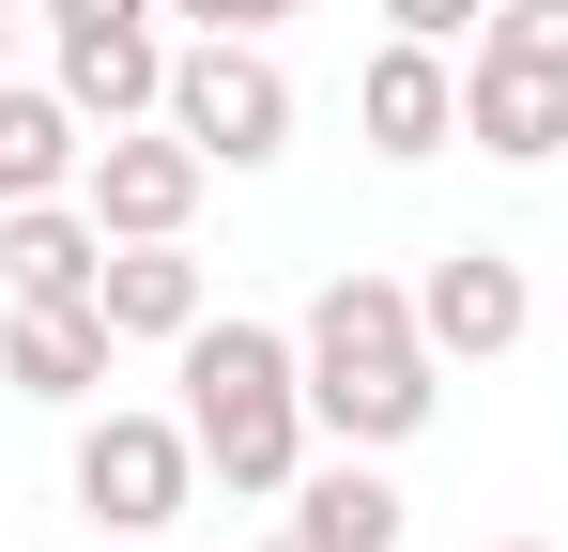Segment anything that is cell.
<instances>
[{"mask_svg":"<svg viewBox=\"0 0 568 552\" xmlns=\"http://www.w3.org/2000/svg\"><path fill=\"white\" fill-rule=\"evenodd\" d=\"M307 415H323V446H415L430 415H446V354H430V323H415V276H323L307 292Z\"/></svg>","mask_w":568,"mask_h":552,"instance_id":"obj_1","label":"cell"},{"mask_svg":"<svg viewBox=\"0 0 568 552\" xmlns=\"http://www.w3.org/2000/svg\"><path fill=\"white\" fill-rule=\"evenodd\" d=\"M47 16V62L93 123H154L170 108V0H31Z\"/></svg>","mask_w":568,"mask_h":552,"instance_id":"obj_5","label":"cell"},{"mask_svg":"<svg viewBox=\"0 0 568 552\" xmlns=\"http://www.w3.org/2000/svg\"><path fill=\"white\" fill-rule=\"evenodd\" d=\"M0 78H16V0H0Z\"/></svg>","mask_w":568,"mask_h":552,"instance_id":"obj_19","label":"cell"},{"mask_svg":"<svg viewBox=\"0 0 568 552\" xmlns=\"http://www.w3.org/2000/svg\"><path fill=\"white\" fill-rule=\"evenodd\" d=\"M93 307H108V338H123V354H185L200 323H215V276L185 262V231H154V246H108Z\"/></svg>","mask_w":568,"mask_h":552,"instance_id":"obj_9","label":"cell"},{"mask_svg":"<svg viewBox=\"0 0 568 552\" xmlns=\"http://www.w3.org/2000/svg\"><path fill=\"white\" fill-rule=\"evenodd\" d=\"M415 323H430V354L446 368H491L538 338V276L507 262V246H446V262L415 276Z\"/></svg>","mask_w":568,"mask_h":552,"instance_id":"obj_8","label":"cell"},{"mask_svg":"<svg viewBox=\"0 0 568 552\" xmlns=\"http://www.w3.org/2000/svg\"><path fill=\"white\" fill-rule=\"evenodd\" d=\"M354 139H369L384 170H430V154L462 139V47L384 31V47H369V78H354Z\"/></svg>","mask_w":568,"mask_h":552,"instance_id":"obj_7","label":"cell"},{"mask_svg":"<svg viewBox=\"0 0 568 552\" xmlns=\"http://www.w3.org/2000/svg\"><path fill=\"white\" fill-rule=\"evenodd\" d=\"M277 16H307V0H170V31H277Z\"/></svg>","mask_w":568,"mask_h":552,"instance_id":"obj_17","label":"cell"},{"mask_svg":"<svg viewBox=\"0 0 568 552\" xmlns=\"http://www.w3.org/2000/svg\"><path fill=\"white\" fill-rule=\"evenodd\" d=\"M491 552H568V538H491Z\"/></svg>","mask_w":568,"mask_h":552,"instance_id":"obj_20","label":"cell"},{"mask_svg":"<svg viewBox=\"0 0 568 552\" xmlns=\"http://www.w3.org/2000/svg\"><path fill=\"white\" fill-rule=\"evenodd\" d=\"M170 123H185L215 170H277V154H292L277 31H185V47H170Z\"/></svg>","mask_w":568,"mask_h":552,"instance_id":"obj_3","label":"cell"},{"mask_svg":"<svg viewBox=\"0 0 568 552\" xmlns=\"http://www.w3.org/2000/svg\"><path fill=\"white\" fill-rule=\"evenodd\" d=\"M200 184H215V154L154 108V123H108V139H93L78 200L108 215V246H154V231H200Z\"/></svg>","mask_w":568,"mask_h":552,"instance_id":"obj_6","label":"cell"},{"mask_svg":"<svg viewBox=\"0 0 568 552\" xmlns=\"http://www.w3.org/2000/svg\"><path fill=\"white\" fill-rule=\"evenodd\" d=\"M62 476H78V522H93V538H170L200 507V430L108 399V415H78V460H62Z\"/></svg>","mask_w":568,"mask_h":552,"instance_id":"obj_4","label":"cell"},{"mask_svg":"<svg viewBox=\"0 0 568 552\" xmlns=\"http://www.w3.org/2000/svg\"><path fill=\"white\" fill-rule=\"evenodd\" d=\"M93 276H108L93 200H0V292L16 307H93Z\"/></svg>","mask_w":568,"mask_h":552,"instance_id":"obj_10","label":"cell"},{"mask_svg":"<svg viewBox=\"0 0 568 552\" xmlns=\"http://www.w3.org/2000/svg\"><path fill=\"white\" fill-rule=\"evenodd\" d=\"M108 354H123L108 307H16V323H0V384H16L31 415H93V399H108Z\"/></svg>","mask_w":568,"mask_h":552,"instance_id":"obj_11","label":"cell"},{"mask_svg":"<svg viewBox=\"0 0 568 552\" xmlns=\"http://www.w3.org/2000/svg\"><path fill=\"white\" fill-rule=\"evenodd\" d=\"M262 552H323V538H307V522H277V538H262Z\"/></svg>","mask_w":568,"mask_h":552,"instance_id":"obj_18","label":"cell"},{"mask_svg":"<svg viewBox=\"0 0 568 552\" xmlns=\"http://www.w3.org/2000/svg\"><path fill=\"white\" fill-rule=\"evenodd\" d=\"M476 47H491V62H538V78H568V0H491V16H476Z\"/></svg>","mask_w":568,"mask_h":552,"instance_id":"obj_15","label":"cell"},{"mask_svg":"<svg viewBox=\"0 0 568 552\" xmlns=\"http://www.w3.org/2000/svg\"><path fill=\"white\" fill-rule=\"evenodd\" d=\"M292 522H307L323 552H399V538H415V507H399V476H384L369 446L307 460V476H292Z\"/></svg>","mask_w":568,"mask_h":552,"instance_id":"obj_14","label":"cell"},{"mask_svg":"<svg viewBox=\"0 0 568 552\" xmlns=\"http://www.w3.org/2000/svg\"><path fill=\"white\" fill-rule=\"evenodd\" d=\"M476 16L491 0H384V31H415V47H476Z\"/></svg>","mask_w":568,"mask_h":552,"instance_id":"obj_16","label":"cell"},{"mask_svg":"<svg viewBox=\"0 0 568 552\" xmlns=\"http://www.w3.org/2000/svg\"><path fill=\"white\" fill-rule=\"evenodd\" d=\"M93 170V108L62 78H0V200H78Z\"/></svg>","mask_w":568,"mask_h":552,"instance_id":"obj_13","label":"cell"},{"mask_svg":"<svg viewBox=\"0 0 568 552\" xmlns=\"http://www.w3.org/2000/svg\"><path fill=\"white\" fill-rule=\"evenodd\" d=\"M462 139L491 154V170H554V154H568V78L476 47V62H462Z\"/></svg>","mask_w":568,"mask_h":552,"instance_id":"obj_12","label":"cell"},{"mask_svg":"<svg viewBox=\"0 0 568 552\" xmlns=\"http://www.w3.org/2000/svg\"><path fill=\"white\" fill-rule=\"evenodd\" d=\"M170 368H185L200 476H231L246 507H292V476H307V446H323V415H307V338L262 323V307H215Z\"/></svg>","mask_w":568,"mask_h":552,"instance_id":"obj_2","label":"cell"}]
</instances>
